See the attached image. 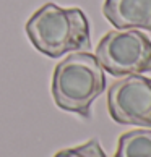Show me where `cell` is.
<instances>
[{
	"mask_svg": "<svg viewBox=\"0 0 151 157\" xmlns=\"http://www.w3.org/2000/svg\"><path fill=\"white\" fill-rule=\"evenodd\" d=\"M96 59L112 76L151 71V40L138 29L109 31L96 47Z\"/></svg>",
	"mask_w": 151,
	"mask_h": 157,
	"instance_id": "3",
	"label": "cell"
},
{
	"mask_svg": "<svg viewBox=\"0 0 151 157\" xmlns=\"http://www.w3.org/2000/svg\"><path fill=\"white\" fill-rule=\"evenodd\" d=\"M114 157H151V128L124 133Z\"/></svg>",
	"mask_w": 151,
	"mask_h": 157,
	"instance_id": "6",
	"label": "cell"
},
{
	"mask_svg": "<svg viewBox=\"0 0 151 157\" xmlns=\"http://www.w3.org/2000/svg\"><path fill=\"white\" fill-rule=\"evenodd\" d=\"M106 89V75L96 55L86 50L68 54L52 75L55 105L83 118L91 117V105Z\"/></svg>",
	"mask_w": 151,
	"mask_h": 157,
	"instance_id": "2",
	"label": "cell"
},
{
	"mask_svg": "<svg viewBox=\"0 0 151 157\" xmlns=\"http://www.w3.org/2000/svg\"><path fill=\"white\" fill-rule=\"evenodd\" d=\"M54 157H107V155L102 151L97 139H89L88 143L81 144V146L62 149Z\"/></svg>",
	"mask_w": 151,
	"mask_h": 157,
	"instance_id": "7",
	"label": "cell"
},
{
	"mask_svg": "<svg viewBox=\"0 0 151 157\" xmlns=\"http://www.w3.org/2000/svg\"><path fill=\"white\" fill-rule=\"evenodd\" d=\"M102 13L117 29L151 31V0H104Z\"/></svg>",
	"mask_w": 151,
	"mask_h": 157,
	"instance_id": "5",
	"label": "cell"
},
{
	"mask_svg": "<svg viewBox=\"0 0 151 157\" xmlns=\"http://www.w3.org/2000/svg\"><path fill=\"white\" fill-rule=\"evenodd\" d=\"M26 34L41 54L57 59L91 47L89 23L83 10L46 3L26 21Z\"/></svg>",
	"mask_w": 151,
	"mask_h": 157,
	"instance_id": "1",
	"label": "cell"
},
{
	"mask_svg": "<svg viewBox=\"0 0 151 157\" xmlns=\"http://www.w3.org/2000/svg\"><path fill=\"white\" fill-rule=\"evenodd\" d=\"M107 110L120 125L151 128V78L129 75L114 81L107 91Z\"/></svg>",
	"mask_w": 151,
	"mask_h": 157,
	"instance_id": "4",
	"label": "cell"
}]
</instances>
